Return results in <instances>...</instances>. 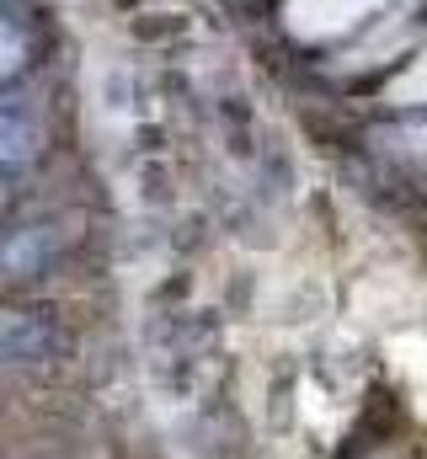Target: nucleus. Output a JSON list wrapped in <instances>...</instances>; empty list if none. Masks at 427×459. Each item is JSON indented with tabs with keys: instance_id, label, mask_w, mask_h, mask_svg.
Here are the masks:
<instances>
[{
	"instance_id": "obj_1",
	"label": "nucleus",
	"mask_w": 427,
	"mask_h": 459,
	"mask_svg": "<svg viewBox=\"0 0 427 459\" xmlns=\"http://www.w3.org/2000/svg\"><path fill=\"white\" fill-rule=\"evenodd\" d=\"M379 0H289V27L294 38H336L353 22H363Z\"/></svg>"
},
{
	"instance_id": "obj_2",
	"label": "nucleus",
	"mask_w": 427,
	"mask_h": 459,
	"mask_svg": "<svg viewBox=\"0 0 427 459\" xmlns=\"http://www.w3.org/2000/svg\"><path fill=\"white\" fill-rule=\"evenodd\" d=\"M390 102H396V108H427V54L412 59V65L390 81Z\"/></svg>"
},
{
	"instance_id": "obj_3",
	"label": "nucleus",
	"mask_w": 427,
	"mask_h": 459,
	"mask_svg": "<svg viewBox=\"0 0 427 459\" xmlns=\"http://www.w3.org/2000/svg\"><path fill=\"white\" fill-rule=\"evenodd\" d=\"M11 65H16V32L0 22V70H11Z\"/></svg>"
}]
</instances>
